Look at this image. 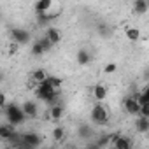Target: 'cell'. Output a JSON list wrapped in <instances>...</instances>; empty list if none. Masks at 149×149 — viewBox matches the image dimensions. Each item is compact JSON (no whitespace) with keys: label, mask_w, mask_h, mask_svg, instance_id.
<instances>
[{"label":"cell","mask_w":149,"mask_h":149,"mask_svg":"<svg viewBox=\"0 0 149 149\" xmlns=\"http://www.w3.org/2000/svg\"><path fill=\"white\" fill-rule=\"evenodd\" d=\"M2 81H4V72L0 70V83H2Z\"/></svg>","instance_id":"cell-23"},{"label":"cell","mask_w":149,"mask_h":149,"mask_svg":"<svg viewBox=\"0 0 149 149\" xmlns=\"http://www.w3.org/2000/svg\"><path fill=\"white\" fill-rule=\"evenodd\" d=\"M2 114L6 116V121L14 125V126H19L26 121V116H25L21 105H18V104H7L6 102V105L2 107Z\"/></svg>","instance_id":"cell-1"},{"label":"cell","mask_w":149,"mask_h":149,"mask_svg":"<svg viewBox=\"0 0 149 149\" xmlns=\"http://www.w3.org/2000/svg\"><path fill=\"white\" fill-rule=\"evenodd\" d=\"M97 32H98V35H100V37H104V39H107V37H111V35H112V28H111L107 23H98Z\"/></svg>","instance_id":"cell-16"},{"label":"cell","mask_w":149,"mask_h":149,"mask_svg":"<svg viewBox=\"0 0 149 149\" xmlns=\"http://www.w3.org/2000/svg\"><path fill=\"white\" fill-rule=\"evenodd\" d=\"M9 37H11V40H13L16 46H25V44H28V42L32 40V33H30L26 28H23V26H14V28H11Z\"/></svg>","instance_id":"cell-4"},{"label":"cell","mask_w":149,"mask_h":149,"mask_svg":"<svg viewBox=\"0 0 149 149\" xmlns=\"http://www.w3.org/2000/svg\"><path fill=\"white\" fill-rule=\"evenodd\" d=\"M93 95H95V98L98 102H104L107 98V88L104 84H95L93 86Z\"/></svg>","instance_id":"cell-15"},{"label":"cell","mask_w":149,"mask_h":149,"mask_svg":"<svg viewBox=\"0 0 149 149\" xmlns=\"http://www.w3.org/2000/svg\"><path fill=\"white\" fill-rule=\"evenodd\" d=\"M16 135V126L14 125H11V123H0V139L2 140H6V142H9L13 137Z\"/></svg>","instance_id":"cell-7"},{"label":"cell","mask_w":149,"mask_h":149,"mask_svg":"<svg viewBox=\"0 0 149 149\" xmlns=\"http://www.w3.org/2000/svg\"><path fill=\"white\" fill-rule=\"evenodd\" d=\"M77 133H79V137H81V139H90V137H93V135H95V132H93V126H91V125H86V123L79 125V128H77Z\"/></svg>","instance_id":"cell-13"},{"label":"cell","mask_w":149,"mask_h":149,"mask_svg":"<svg viewBox=\"0 0 149 149\" xmlns=\"http://www.w3.org/2000/svg\"><path fill=\"white\" fill-rule=\"evenodd\" d=\"M54 2H56V0H37V2H35V14H37V18L39 16H44L51 9V6Z\"/></svg>","instance_id":"cell-9"},{"label":"cell","mask_w":149,"mask_h":149,"mask_svg":"<svg viewBox=\"0 0 149 149\" xmlns=\"http://www.w3.org/2000/svg\"><path fill=\"white\" fill-rule=\"evenodd\" d=\"M63 135H65V130H63V128H60V126H58V128H54L53 137H54L56 140H61V139H63Z\"/></svg>","instance_id":"cell-19"},{"label":"cell","mask_w":149,"mask_h":149,"mask_svg":"<svg viewBox=\"0 0 149 149\" xmlns=\"http://www.w3.org/2000/svg\"><path fill=\"white\" fill-rule=\"evenodd\" d=\"M126 35H128L130 40H137V39H139V30H133V28H132V30L126 32Z\"/></svg>","instance_id":"cell-20"},{"label":"cell","mask_w":149,"mask_h":149,"mask_svg":"<svg viewBox=\"0 0 149 149\" xmlns=\"http://www.w3.org/2000/svg\"><path fill=\"white\" fill-rule=\"evenodd\" d=\"M109 118H111V114H109V109L104 105V102H98V104L93 105V109H91V121H93V125L104 126V125L109 123Z\"/></svg>","instance_id":"cell-2"},{"label":"cell","mask_w":149,"mask_h":149,"mask_svg":"<svg viewBox=\"0 0 149 149\" xmlns=\"http://www.w3.org/2000/svg\"><path fill=\"white\" fill-rule=\"evenodd\" d=\"M46 37H47V39L56 46V44L61 40V32H60L58 28H54V26H49V28L46 30Z\"/></svg>","instance_id":"cell-12"},{"label":"cell","mask_w":149,"mask_h":149,"mask_svg":"<svg viewBox=\"0 0 149 149\" xmlns=\"http://www.w3.org/2000/svg\"><path fill=\"white\" fill-rule=\"evenodd\" d=\"M147 9H149V0H135V2H133L135 14H146Z\"/></svg>","instance_id":"cell-14"},{"label":"cell","mask_w":149,"mask_h":149,"mask_svg":"<svg viewBox=\"0 0 149 149\" xmlns=\"http://www.w3.org/2000/svg\"><path fill=\"white\" fill-rule=\"evenodd\" d=\"M21 109H23L26 119H33V118H37V114H39V105H37V102H33V100H26V102H23Z\"/></svg>","instance_id":"cell-8"},{"label":"cell","mask_w":149,"mask_h":149,"mask_svg":"<svg viewBox=\"0 0 149 149\" xmlns=\"http://www.w3.org/2000/svg\"><path fill=\"white\" fill-rule=\"evenodd\" d=\"M4 105H6V95L0 93V107H4Z\"/></svg>","instance_id":"cell-21"},{"label":"cell","mask_w":149,"mask_h":149,"mask_svg":"<svg viewBox=\"0 0 149 149\" xmlns=\"http://www.w3.org/2000/svg\"><path fill=\"white\" fill-rule=\"evenodd\" d=\"M111 146H114L116 149H130L132 147V140L123 137V135H116L111 142Z\"/></svg>","instance_id":"cell-11"},{"label":"cell","mask_w":149,"mask_h":149,"mask_svg":"<svg viewBox=\"0 0 149 149\" xmlns=\"http://www.w3.org/2000/svg\"><path fill=\"white\" fill-rule=\"evenodd\" d=\"M49 114H51V118H53V119H60V118L63 116V107H61L60 104L51 105V107H49Z\"/></svg>","instance_id":"cell-18"},{"label":"cell","mask_w":149,"mask_h":149,"mask_svg":"<svg viewBox=\"0 0 149 149\" xmlns=\"http://www.w3.org/2000/svg\"><path fill=\"white\" fill-rule=\"evenodd\" d=\"M42 144V137L35 132H26V133H19L18 139V147H26V149H33L39 147Z\"/></svg>","instance_id":"cell-3"},{"label":"cell","mask_w":149,"mask_h":149,"mask_svg":"<svg viewBox=\"0 0 149 149\" xmlns=\"http://www.w3.org/2000/svg\"><path fill=\"white\" fill-rule=\"evenodd\" d=\"M53 47H54V44L44 35V37H40V39H37V40L33 42V46H32V53H33L35 56H42V54L49 53Z\"/></svg>","instance_id":"cell-5"},{"label":"cell","mask_w":149,"mask_h":149,"mask_svg":"<svg viewBox=\"0 0 149 149\" xmlns=\"http://www.w3.org/2000/svg\"><path fill=\"white\" fill-rule=\"evenodd\" d=\"M137 95L139 93H135V95H130V97H126L125 98V111L130 114V116H137L139 114V109H140V104H139V100H137Z\"/></svg>","instance_id":"cell-6"},{"label":"cell","mask_w":149,"mask_h":149,"mask_svg":"<svg viewBox=\"0 0 149 149\" xmlns=\"http://www.w3.org/2000/svg\"><path fill=\"white\" fill-rule=\"evenodd\" d=\"M114 70H116V65L114 63H111L109 67H105V72H114Z\"/></svg>","instance_id":"cell-22"},{"label":"cell","mask_w":149,"mask_h":149,"mask_svg":"<svg viewBox=\"0 0 149 149\" xmlns=\"http://www.w3.org/2000/svg\"><path fill=\"white\" fill-rule=\"evenodd\" d=\"M0 114H2V107H0Z\"/></svg>","instance_id":"cell-24"},{"label":"cell","mask_w":149,"mask_h":149,"mask_svg":"<svg viewBox=\"0 0 149 149\" xmlns=\"http://www.w3.org/2000/svg\"><path fill=\"white\" fill-rule=\"evenodd\" d=\"M90 61H91V54L86 49H79L77 51V63L79 65H88Z\"/></svg>","instance_id":"cell-17"},{"label":"cell","mask_w":149,"mask_h":149,"mask_svg":"<svg viewBox=\"0 0 149 149\" xmlns=\"http://www.w3.org/2000/svg\"><path fill=\"white\" fill-rule=\"evenodd\" d=\"M135 118H137L135 119V130L139 133H147L149 132V118L147 116H140V114H137Z\"/></svg>","instance_id":"cell-10"}]
</instances>
